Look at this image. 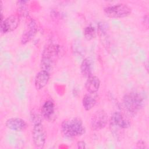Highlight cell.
<instances>
[{
  "label": "cell",
  "instance_id": "obj_1",
  "mask_svg": "<svg viewBox=\"0 0 149 149\" xmlns=\"http://www.w3.org/2000/svg\"><path fill=\"white\" fill-rule=\"evenodd\" d=\"M60 52L61 48L57 44H51L45 47L41 55V70H46L49 73L52 70Z\"/></svg>",
  "mask_w": 149,
  "mask_h": 149
},
{
  "label": "cell",
  "instance_id": "obj_2",
  "mask_svg": "<svg viewBox=\"0 0 149 149\" xmlns=\"http://www.w3.org/2000/svg\"><path fill=\"white\" fill-rule=\"evenodd\" d=\"M63 134L68 137H79L86 132L81 120L78 118H70L64 120L61 124Z\"/></svg>",
  "mask_w": 149,
  "mask_h": 149
},
{
  "label": "cell",
  "instance_id": "obj_3",
  "mask_svg": "<svg viewBox=\"0 0 149 149\" xmlns=\"http://www.w3.org/2000/svg\"><path fill=\"white\" fill-rule=\"evenodd\" d=\"M123 104L125 109L132 114H136L143 108V97L137 92L126 94L123 98Z\"/></svg>",
  "mask_w": 149,
  "mask_h": 149
},
{
  "label": "cell",
  "instance_id": "obj_4",
  "mask_svg": "<svg viewBox=\"0 0 149 149\" xmlns=\"http://www.w3.org/2000/svg\"><path fill=\"white\" fill-rule=\"evenodd\" d=\"M105 15L111 18H123L130 15L132 10L127 5L118 3L104 8Z\"/></svg>",
  "mask_w": 149,
  "mask_h": 149
},
{
  "label": "cell",
  "instance_id": "obj_5",
  "mask_svg": "<svg viewBox=\"0 0 149 149\" xmlns=\"http://www.w3.org/2000/svg\"><path fill=\"white\" fill-rule=\"evenodd\" d=\"M32 137L33 143L36 148H44L46 141V133L41 122L34 124L32 131Z\"/></svg>",
  "mask_w": 149,
  "mask_h": 149
},
{
  "label": "cell",
  "instance_id": "obj_6",
  "mask_svg": "<svg viewBox=\"0 0 149 149\" xmlns=\"http://www.w3.org/2000/svg\"><path fill=\"white\" fill-rule=\"evenodd\" d=\"M108 122V115L103 110H99L95 112L91 118V127L94 130L103 129Z\"/></svg>",
  "mask_w": 149,
  "mask_h": 149
},
{
  "label": "cell",
  "instance_id": "obj_7",
  "mask_svg": "<svg viewBox=\"0 0 149 149\" xmlns=\"http://www.w3.org/2000/svg\"><path fill=\"white\" fill-rule=\"evenodd\" d=\"M20 22L18 15H11L1 22V32L6 34L15 30L18 26Z\"/></svg>",
  "mask_w": 149,
  "mask_h": 149
},
{
  "label": "cell",
  "instance_id": "obj_8",
  "mask_svg": "<svg viewBox=\"0 0 149 149\" xmlns=\"http://www.w3.org/2000/svg\"><path fill=\"white\" fill-rule=\"evenodd\" d=\"M37 31V23L36 20L32 19L29 22L25 30L22 34L20 40L21 44L24 45L30 42L36 35Z\"/></svg>",
  "mask_w": 149,
  "mask_h": 149
},
{
  "label": "cell",
  "instance_id": "obj_9",
  "mask_svg": "<svg viewBox=\"0 0 149 149\" xmlns=\"http://www.w3.org/2000/svg\"><path fill=\"white\" fill-rule=\"evenodd\" d=\"M130 126L129 120L126 118L121 113L115 112L113 113L111 118V126L113 128L127 129Z\"/></svg>",
  "mask_w": 149,
  "mask_h": 149
},
{
  "label": "cell",
  "instance_id": "obj_10",
  "mask_svg": "<svg viewBox=\"0 0 149 149\" xmlns=\"http://www.w3.org/2000/svg\"><path fill=\"white\" fill-rule=\"evenodd\" d=\"M5 125L7 128L15 132L24 130L27 127V122L20 118H10L6 120Z\"/></svg>",
  "mask_w": 149,
  "mask_h": 149
},
{
  "label": "cell",
  "instance_id": "obj_11",
  "mask_svg": "<svg viewBox=\"0 0 149 149\" xmlns=\"http://www.w3.org/2000/svg\"><path fill=\"white\" fill-rule=\"evenodd\" d=\"M50 74L49 73L44 70H41L38 72L34 79V85L37 90H41L48 83L49 80Z\"/></svg>",
  "mask_w": 149,
  "mask_h": 149
},
{
  "label": "cell",
  "instance_id": "obj_12",
  "mask_svg": "<svg viewBox=\"0 0 149 149\" xmlns=\"http://www.w3.org/2000/svg\"><path fill=\"white\" fill-rule=\"evenodd\" d=\"M100 86V80L98 77L91 75L87 77L85 83V87L89 93H96L99 90Z\"/></svg>",
  "mask_w": 149,
  "mask_h": 149
},
{
  "label": "cell",
  "instance_id": "obj_13",
  "mask_svg": "<svg viewBox=\"0 0 149 149\" xmlns=\"http://www.w3.org/2000/svg\"><path fill=\"white\" fill-rule=\"evenodd\" d=\"M41 115L46 119H50L54 115L55 112L54 102L48 100L45 101L41 108Z\"/></svg>",
  "mask_w": 149,
  "mask_h": 149
},
{
  "label": "cell",
  "instance_id": "obj_14",
  "mask_svg": "<svg viewBox=\"0 0 149 149\" xmlns=\"http://www.w3.org/2000/svg\"><path fill=\"white\" fill-rule=\"evenodd\" d=\"M95 94L88 93L83 97L82 104L86 111H90L95 106L97 102V96Z\"/></svg>",
  "mask_w": 149,
  "mask_h": 149
},
{
  "label": "cell",
  "instance_id": "obj_15",
  "mask_svg": "<svg viewBox=\"0 0 149 149\" xmlns=\"http://www.w3.org/2000/svg\"><path fill=\"white\" fill-rule=\"evenodd\" d=\"M80 71L82 75L87 78L92 75V64L88 58L83 60L80 65Z\"/></svg>",
  "mask_w": 149,
  "mask_h": 149
},
{
  "label": "cell",
  "instance_id": "obj_16",
  "mask_svg": "<svg viewBox=\"0 0 149 149\" xmlns=\"http://www.w3.org/2000/svg\"><path fill=\"white\" fill-rule=\"evenodd\" d=\"M95 30L94 27L88 26L85 27L84 30V36L85 38L88 41L93 40L95 37Z\"/></svg>",
  "mask_w": 149,
  "mask_h": 149
},
{
  "label": "cell",
  "instance_id": "obj_17",
  "mask_svg": "<svg viewBox=\"0 0 149 149\" xmlns=\"http://www.w3.org/2000/svg\"><path fill=\"white\" fill-rule=\"evenodd\" d=\"M137 147L138 148H146V144H145V143L143 141V140H139L137 143Z\"/></svg>",
  "mask_w": 149,
  "mask_h": 149
},
{
  "label": "cell",
  "instance_id": "obj_18",
  "mask_svg": "<svg viewBox=\"0 0 149 149\" xmlns=\"http://www.w3.org/2000/svg\"><path fill=\"white\" fill-rule=\"evenodd\" d=\"M77 147L79 148H86V143L83 141H79L77 143Z\"/></svg>",
  "mask_w": 149,
  "mask_h": 149
}]
</instances>
